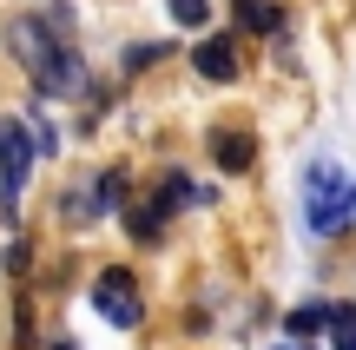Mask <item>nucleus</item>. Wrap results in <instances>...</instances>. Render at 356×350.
<instances>
[{"mask_svg":"<svg viewBox=\"0 0 356 350\" xmlns=\"http://www.w3.org/2000/svg\"><path fill=\"white\" fill-rule=\"evenodd\" d=\"M304 218L317 238H343L356 225V172L337 166V159H317L304 172Z\"/></svg>","mask_w":356,"mask_h":350,"instance_id":"f03ea898","label":"nucleus"},{"mask_svg":"<svg viewBox=\"0 0 356 350\" xmlns=\"http://www.w3.org/2000/svg\"><path fill=\"white\" fill-rule=\"evenodd\" d=\"M92 304H99V317L119 324V331H132L145 317V291H139V278H132L126 264H106V271L92 278Z\"/></svg>","mask_w":356,"mask_h":350,"instance_id":"7ed1b4c3","label":"nucleus"},{"mask_svg":"<svg viewBox=\"0 0 356 350\" xmlns=\"http://www.w3.org/2000/svg\"><path fill=\"white\" fill-rule=\"evenodd\" d=\"M191 66H198L204 79H218V86H225V79H238V47H231V40H198Z\"/></svg>","mask_w":356,"mask_h":350,"instance_id":"39448f33","label":"nucleus"},{"mask_svg":"<svg viewBox=\"0 0 356 350\" xmlns=\"http://www.w3.org/2000/svg\"><path fill=\"white\" fill-rule=\"evenodd\" d=\"M53 350H79V344H53Z\"/></svg>","mask_w":356,"mask_h":350,"instance_id":"4468645a","label":"nucleus"},{"mask_svg":"<svg viewBox=\"0 0 356 350\" xmlns=\"http://www.w3.org/2000/svg\"><path fill=\"white\" fill-rule=\"evenodd\" d=\"M7 40H13V60L33 73V86L47 93V100H66V93L86 86V73H79V47H73V13H66V7L20 13V20L7 26Z\"/></svg>","mask_w":356,"mask_h":350,"instance_id":"f257e3e1","label":"nucleus"},{"mask_svg":"<svg viewBox=\"0 0 356 350\" xmlns=\"http://www.w3.org/2000/svg\"><path fill=\"white\" fill-rule=\"evenodd\" d=\"M270 350H310L304 337H297V331H291V337H284V344H270Z\"/></svg>","mask_w":356,"mask_h":350,"instance_id":"ddd939ff","label":"nucleus"},{"mask_svg":"<svg viewBox=\"0 0 356 350\" xmlns=\"http://www.w3.org/2000/svg\"><path fill=\"white\" fill-rule=\"evenodd\" d=\"M330 344L356 350V304H330Z\"/></svg>","mask_w":356,"mask_h":350,"instance_id":"6e6552de","label":"nucleus"},{"mask_svg":"<svg viewBox=\"0 0 356 350\" xmlns=\"http://www.w3.org/2000/svg\"><path fill=\"white\" fill-rule=\"evenodd\" d=\"M317 324H330V311H323V304H304V311L291 317V331H297V337H310Z\"/></svg>","mask_w":356,"mask_h":350,"instance_id":"9d476101","label":"nucleus"},{"mask_svg":"<svg viewBox=\"0 0 356 350\" xmlns=\"http://www.w3.org/2000/svg\"><path fill=\"white\" fill-rule=\"evenodd\" d=\"M211 159H218V166H225V172H251V132H211Z\"/></svg>","mask_w":356,"mask_h":350,"instance_id":"423d86ee","label":"nucleus"},{"mask_svg":"<svg viewBox=\"0 0 356 350\" xmlns=\"http://www.w3.org/2000/svg\"><path fill=\"white\" fill-rule=\"evenodd\" d=\"M106 212V198H92V192H73V185H66V198H60V218L66 225H92Z\"/></svg>","mask_w":356,"mask_h":350,"instance_id":"0eeeda50","label":"nucleus"},{"mask_svg":"<svg viewBox=\"0 0 356 350\" xmlns=\"http://www.w3.org/2000/svg\"><path fill=\"white\" fill-rule=\"evenodd\" d=\"M159 53H165V47H139V53H126V73H139V66H152Z\"/></svg>","mask_w":356,"mask_h":350,"instance_id":"f8f14e48","label":"nucleus"},{"mask_svg":"<svg viewBox=\"0 0 356 350\" xmlns=\"http://www.w3.org/2000/svg\"><path fill=\"white\" fill-rule=\"evenodd\" d=\"M33 126L26 119H0V205H20L26 172H33Z\"/></svg>","mask_w":356,"mask_h":350,"instance_id":"20e7f679","label":"nucleus"},{"mask_svg":"<svg viewBox=\"0 0 356 350\" xmlns=\"http://www.w3.org/2000/svg\"><path fill=\"white\" fill-rule=\"evenodd\" d=\"M238 7H244V20H251V26H277V13H270L264 0H238Z\"/></svg>","mask_w":356,"mask_h":350,"instance_id":"9b49d317","label":"nucleus"},{"mask_svg":"<svg viewBox=\"0 0 356 350\" xmlns=\"http://www.w3.org/2000/svg\"><path fill=\"white\" fill-rule=\"evenodd\" d=\"M165 7H172L178 26H204V20H211V0H165Z\"/></svg>","mask_w":356,"mask_h":350,"instance_id":"1a4fd4ad","label":"nucleus"}]
</instances>
